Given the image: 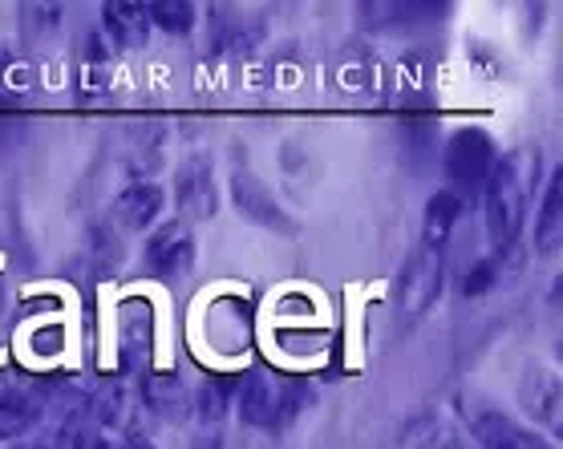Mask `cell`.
<instances>
[{"mask_svg": "<svg viewBox=\"0 0 563 449\" xmlns=\"http://www.w3.org/2000/svg\"><path fill=\"white\" fill-rule=\"evenodd\" d=\"M539 182V150L523 146L511 155H499L495 170H490L487 187H483V223L490 235V251L507 259L515 268V251L523 256L519 235H523L527 211H531V194Z\"/></svg>", "mask_w": 563, "mask_h": 449, "instance_id": "cell-1", "label": "cell"}, {"mask_svg": "<svg viewBox=\"0 0 563 449\" xmlns=\"http://www.w3.org/2000/svg\"><path fill=\"white\" fill-rule=\"evenodd\" d=\"M312 401V389L300 377H284L276 369H252L244 377V385L235 393V405H240V417H244L252 429H284L292 425L300 413L308 409Z\"/></svg>", "mask_w": 563, "mask_h": 449, "instance_id": "cell-2", "label": "cell"}, {"mask_svg": "<svg viewBox=\"0 0 563 449\" xmlns=\"http://www.w3.org/2000/svg\"><path fill=\"white\" fill-rule=\"evenodd\" d=\"M499 162V150H495V138L478 126H462L450 134L446 142V179L454 182L459 194L483 191L490 179V170Z\"/></svg>", "mask_w": 563, "mask_h": 449, "instance_id": "cell-3", "label": "cell"}, {"mask_svg": "<svg viewBox=\"0 0 563 449\" xmlns=\"http://www.w3.org/2000/svg\"><path fill=\"white\" fill-rule=\"evenodd\" d=\"M442 271H446V263H442L438 247H413V256L406 259V268L397 276V308H401V316L413 321V316H422L434 304L438 292H442Z\"/></svg>", "mask_w": 563, "mask_h": 449, "instance_id": "cell-4", "label": "cell"}, {"mask_svg": "<svg viewBox=\"0 0 563 449\" xmlns=\"http://www.w3.org/2000/svg\"><path fill=\"white\" fill-rule=\"evenodd\" d=\"M146 271H151L154 280H179L183 271L195 263V235H191V223H183V218H170L163 223L158 232L146 239Z\"/></svg>", "mask_w": 563, "mask_h": 449, "instance_id": "cell-5", "label": "cell"}, {"mask_svg": "<svg viewBox=\"0 0 563 449\" xmlns=\"http://www.w3.org/2000/svg\"><path fill=\"white\" fill-rule=\"evenodd\" d=\"M203 336L216 352H240L252 340V304L240 295H219L203 312Z\"/></svg>", "mask_w": 563, "mask_h": 449, "instance_id": "cell-6", "label": "cell"}, {"mask_svg": "<svg viewBox=\"0 0 563 449\" xmlns=\"http://www.w3.org/2000/svg\"><path fill=\"white\" fill-rule=\"evenodd\" d=\"M231 203H235L240 215L260 223V227H272V232H280V235L296 232L292 218L284 215V206L276 203V194H272L252 170H235V175H231Z\"/></svg>", "mask_w": 563, "mask_h": 449, "instance_id": "cell-7", "label": "cell"}, {"mask_svg": "<svg viewBox=\"0 0 563 449\" xmlns=\"http://www.w3.org/2000/svg\"><path fill=\"white\" fill-rule=\"evenodd\" d=\"M175 203L183 211V223L187 218H211L219 206V191H216V175H211V162L207 158H191L183 162L179 175H175Z\"/></svg>", "mask_w": 563, "mask_h": 449, "instance_id": "cell-8", "label": "cell"}, {"mask_svg": "<svg viewBox=\"0 0 563 449\" xmlns=\"http://www.w3.org/2000/svg\"><path fill=\"white\" fill-rule=\"evenodd\" d=\"M471 437L478 449H551L539 434L499 409H474L471 413Z\"/></svg>", "mask_w": 563, "mask_h": 449, "instance_id": "cell-9", "label": "cell"}, {"mask_svg": "<svg viewBox=\"0 0 563 449\" xmlns=\"http://www.w3.org/2000/svg\"><path fill=\"white\" fill-rule=\"evenodd\" d=\"M118 345H122V357H126V364L134 360V369L151 357L154 308L146 304V300H126V304H122V312H118Z\"/></svg>", "mask_w": 563, "mask_h": 449, "instance_id": "cell-10", "label": "cell"}, {"mask_svg": "<svg viewBox=\"0 0 563 449\" xmlns=\"http://www.w3.org/2000/svg\"><path fill=\"white\" fill-rule=\"evenodd\" d=\"M158 215H163V187L154 182H134L114 199V223L122 232H146Z\"/></svg>", "mask_w": 563, "mask_h": 449, "instance_id": "cell-11", "label": "cell"}, {"mask_svg": "<svg viewBox=\"0 0 563 449\" xmlns=\"http://www.w3.org/2000/svg\"><path fill=\"white\" fill-rule=\"evenodd\" d=\"M519 401L536 422L560 429V377L551 369H527L519 381Z\"/></svg>", "mask_w": 563, "mask_h": 449, "instance_id": "cell-12", "label": "cell"}, {"mask_svg": "<svg viewBox=\"0 0 563 449\" xmlns=\"http://www.w3.org/2000/svg\"><path fill=\"white\" fill-rule=\"evenodd\" d=\"M142 405L158 417H167V422H187L195 413V389H187L179 377H151L146 385H142Z\"/></svg>", "mask_w": 563, "mask_h": 449, "instance_id": "cell-13", "label": "cell"}, {"mask_svg": "<svg viewBox=\"0 0 563 449\" xmlns=\"http://www.w3.org/2000/svg\"><path fill=\"white\" fill-rule=\"evenodd\" d=\"M102 25L122 49H139L151 37V13L146 4H134V0H110L102 9Z\"/></svg>", "mask_w": 563, "mask_h": 449, "instance_id": "cell-14", "label": "cell"}, {"mask_svg": "<svg viewBox=\"0 0 563 449\" xmlns=\"http://www.w3.org/2000/svg\"><path fill=\"white\" fill-rule=\"evenodd\" d=\"M466 215V194L459 191H438L430 203H426V218H422V244L426 247H446V239L454 235V227Z\"/></svg>", "mask_w": 563, "mask_h": 449, "instance_id": "cell-15", "label": "cell"}, {"mask_svg": "<svg viewBox=\"0 0 563 449\" xmlns=\"http://www.w3.org/2000/svg\"><path fill=\"white\" fill-rule=\"evenodd\" d=\"M41 422V401L29 389H0V441L25 437Z\"/></svg>", "mask_w": 563, "mask_h": 449, "instance_id": "cell-16", "label": "cell"}, {"mask_svg": "<svg viewBox=\"0 0 563 449\" xmlns=\"http://www.w3.org/2000/svg\"><path fill=\"white\" fill-rule=\"evenodd\" d=\"M361 16L377 33H406V29H418V21L426 25V16H446V9L442 4H365Z\"/></svg>", "mask_w": 563, "mask_h": 449, "instance_id": "cell-17", "label": "cell"}, {"mask_svg": "<svg viewBox=\"0 0 563 449\" xmlns=\"http://www.w3.org/2000/svg\"><path fill=\"white\" fill-rule=\"evenodd\" d=\"M563 170H551V187L543 194V206H539V223H536V247L539 256H555L563 239Z\"/></svg>", "mask_w": 563, "mask_h": 449, "instance_id": "cell-18", "label": "cell"}, {"mask_svg": "<svg viewBox=\"0 0 563 449\" xmlns=\"http://www.w3.org/2000/svg\"><path fill=\"white\" fill-rule=\"evenodd\" d=\"M146 13H151V29L158 25L170 37H187L195 29V16H199L187 0H158V4H146Z\"/></svg>", "mask_w": 563, "mask_h": 449, "instance_id": "cell-19", "label": "cell"}, {"mask_svg": "<svg viewBox=\"0 0 563 449\" xmlns=\"http://www.w3.org/2000/svg\"><path fill=\"white\" fill-rule=\"evenodd\" d=\"M211 16H216V13H211ZM216 21H219V16H216ZM260 37H264V25H256V21H247V25H223V21H219L211 53H216V57H223V53H228V57H235V53L252 49Z\"/></svg>", "mask_w": 563, "mask_h": 449, "instance_id": "cell-20", "label": "cell"}, {"mask_svg": "<svg viewBox=\"0 0 563 449\" xmlns=\"http://www.w3.org/2000/svg\"><path fill=\"white\" fill-rule=\"evenodd\" d=\"M410 446L413 449H459V434L438 417H418L410 425Z\"/></svg>", "mask_w": 563, "mask_h": 449, "instance_id": "cell-21", "label": "cell"}, {"mask_svg": "<svg viewBox=\"0 0 563 449\" xmlns=\"http://www.w3.org/2000/svg\"><path fill=\"white\" fill-rule=\"evenodd\" d=\"M503 268H511L507 259H499V256H487V259H478L471 271H466V280H462V292L466 295H483V292H490L495 283H499V271Z\"/></svg>", "mask_w": 563, "mask_h": 449, "instance_id": "cell-22", "label": "cell"}, {"mask_svg": "<svg viewBox=\"0 0 563 449\" xmlns=\"http://www.w3.org/2000/svg\"><path fill=\"white\" fill-rule=\"evenodd\" d=\"M57 340H62V328H49V333H41L29 340V348L37 352V357H53L57 352Z\"/></svg>", "mask_w": 563, "mask_h": 449, "instance_id": "cell-23", "label": "cell"}, {"mask_svg": "<svg viewBox=\"0 0 563 449\" xmlns=\"http://www.w3.org/2000/svg\"><path fill=\"white\" fill-rule=\"evenodd\" d=\"M118 449H154V441L142 434V429H134V425H130L126 434L118 437Z\"/></svg>", "mask_w": 563, "mask_h": 449, "instance_id": "cell-24", "label": "cell"}, {"mask_svg": "<svg viewBox=\"0 0 563 449\" xmlns=\"http://www.w3.org/2000/svg\"><path fill=\"white\" fill-rule=\"evenodd\" d=\"M13 449H49V446H29V441H25V446H13Z\"/></svg>", "mask_w": 563, "mask_h": 449, "instance_id": "cell-25", "label": "cell"}]
</instances>
